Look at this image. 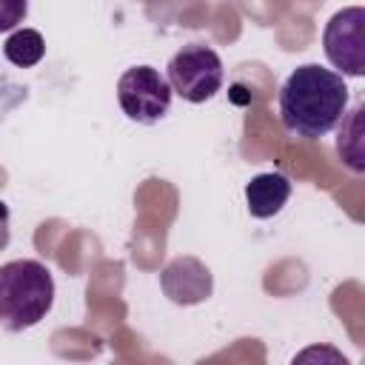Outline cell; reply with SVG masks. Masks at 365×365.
Listing matches in <instances>:
<instances>
[{"mask_svg":"<svg viewBox=\"0 0 365 365\" xmlns=\"http://www.w3.org/2000/svg\"><path fill=\"white\" fill-rule=\"evenodd\" d=\"M171 86L154 66H131L117 80V103L134 123H157L168 114Z\"/></svg>","mask_w":365,"mask_h":365,"instance_id":"obj_4","label":"cell"},{"mask_svg":"<svg viewBox=\"0 0 365 365\" xmlns=\"http://www.w3.org/2000/svg\"><path fill=\"white\" fill-rule=\"evenodd\" d=\"M291 197V180L282 171H265L245 182V205L254 220H271Z\"/></svg>","mask_w":365,"mask_h":365,"instance_id":"obj_7","label":"cell"},{"mask_svg":"<svg viewBox=\"0 0 365 365\" xmlns=\"http://www.w3.org/2000/svg\"><path fill=\"white\" fill-rule=\"evenodd\" d=\"M362 114H365L362 106H356L348 117L342 114V128H339V137H336V154H339V160H342L354 174H362V171H365Z\"/></svg>","mask_w":365,"mask_h":365,"instance_id":"obj_8","label":"cell"},{"mask_svg":"<svg viewBox=\"0 0 365 365\" xmlns=\"http://www.w3.org/2000/svg\"><path fill=\"white\" fill-rule=\"evenodd\" d=\"M348 108V86L342 74L305 63L288 74L279 88L282 128L302 140H319L342 120Z\"/></svg>","mask_w":365,"mask_h":365,"instance_id":"obj_1","label":"cell"},{"mask_svg":"<svg viewBox=\"0 0 365 365\" xmlns=\"http://www.w3.org/2000/svg\"><path fill=\"white\" fill-rule=\"evenodd\" d=\"M160 288L174 305H197L211 297L214 279L197 257H174L160 274Z\"/></svg>","mask_w":365,"mask_h":365,"instance_id":"obj_6","label":"cell"},{"mask_svg":"<svg viewBox=\"0 0 365 365\" xmlns=\"http://www.w3.org/2000/svg\"><path fill=\"white\" fill-rule=\"evenodd\" d=\"M3 54L11 66L17 68H31L43 60L46 54V40L37 29H14L6 43H3Z\"/></svg>","mask_w":365,"mask_h":365,"instance_id":"obj_9","label":"cell"},{"mask_svg":"<svg viewBox=\"0 0 365 365\" xmlns=\"http://www.w3.org/2000/svg\"><path fill=\"white\" fill-rule=\"evenodd\" d=\"M54 305V279L40 259L0 265V325L20 334L37 325Z\"/></svg>","mask_w":365,"mask_h":365,"instance_id":"obj_2","label":"cell"},{"mask_svg":"<svg viewBox=\"0 0 365 365\" xmlns=\"http://www.w3.org/2000/svg\"><path fill=\"white\" fill-rule=\"evenodd\" d=\"M9 220H11V214H9V205L0 200V251L9 245V237H11V228H9Z\"/></svg>","mask_w":365,"mask_h":365,"instance_id":"obj_11","label":"cell"},{"mask_svg":"<svg viewBox=\"0 0 365 365\" xmlns=\"http://www.w3.org/2000/svg\"><path fill=\"white\" fill-rule=\"evenodd\" d=\"M222 60L211 46L188 43L168 60V86L188 103H205L222 88Z\"/></svg>","mask_w":365,"mask_h":365,"instance_id":"obj_3","label":"cell"},{"mask_svg":"<svg viewBox=\"0 0 365 365\" xmlns=\"http://www.w3.org/2000/svg\"><path fill=\"white\" fill-rule=\"evenodd\" d=\"M322 48L334 68L348 77L365 74V9L348 6L331 14L322 31Z\"/></svg>","mask_w":365,"mask_h":365,"instance_id":"obj_5","label":"cell"},{"mask_svg":"<svg viewBox=\"0 0 365 365\" xmlns=\"http://www.w3.org/2000/svg\"><path fill=\"white\" fill-rule=\"evenodd\" d=\"M29 14V0H0V34L14 31Z\"/></svg>","mask_w":365,"mask_h":365,"instance_id":"obj_10","label":"cell"}]
</instances>
